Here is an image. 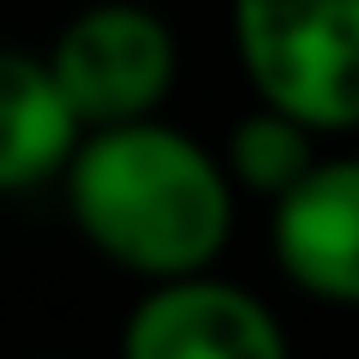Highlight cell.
I'll list each match as a JSON object with an SVG mask.
<instances>
[{
	"mask_svg": "<svg viewBox=\"0 0 359 359\" xmlns=\"http://www.w3.org/2000/svg\"><path fill=\"white\" fill-rule=\"evenodd\" d=\"M132 359H282L287 330L264 294L210 269L144 282L120 323Z\"/></svg>",
	"mask_w": 359,
	"mask_h": 359,
	"instance_id": "cell-4",
	"label": "cell"
},
{
	"mask_svg": "<svg viewBox=\"0 0 359 359\" xmlns=\"http://www.w3.org/2000/svg\"><path fill=\"white\" fill-rule=\"evenodd\" d=\"M269 257L306 299L359 311V156H318L269 204Z\"/></svg>",
	"mask_w": 359,
	"mask_h": 359,
	"instance_id": "cell-5",
	"label": "cell"
},
{
	"mask_svg": "<svg viewBox=\"0 0 359 359\" xmlns=\"http://www.w3.org/2000/svg\"><path fill=\"white\" fill-rule=\"evenodd\" d=\"M84 120L66 102L48 54L0 42V198L60 186Z\"/></svg>",
	"mask_w": 359,
	"mask_h": 359,
	"instance_id": "cell-6",
	"label": "cell"
},
{
	"mask_svg": "<svg viewBox=\"0 0 359 359\" xmlns=\"http://www.w3.org/2000/svg\"><path fill=\"white\" fill-rule=\"evenodd\" d=\"M222 162H228V174H233L240 192L276 204V198H282L287 186H299L306 168L318 162V132H311L306 120L282 114V108L252 102L240 120H233L228 144H222Z\"/></svg>",
	"mask_w": 359,
	"mask_h": 359,
	"instance_id": "cell-7",
	"label": "cell"
},
{
	"mask_svg": "<svg viewBox=\"0 0 359 359\" xmlns=\"http://www.w3.org/2000/svg\"><path fill=\"white\" fill-rule=\"evenodd\" d=\"M48 66L60 78L66 102L90 126L162 114L180 84V36L168 13L144 0H90L54 30Z\"/></svg>",
	"mask_w": 359,
	"mask_h": 359,
	"instance_id": "cell-3",
	"label": "cell"
},
{
	"mask_svg": "<svg viewBox=\"0 0 359 359\" xmlns=\"http://www.w3.org/2000/svg\"><path fill=\"white\" fill-rule=\"evenodd\" d=\"M66 216L102 264L138 282L210 269L233 240V186L228 162L162 114L90 126L60 174Z\"/></svg>",
	"mask_w": 359,
	"mask_h": 359,
	"instance_id": "cell-1",
	"label": "cell"
},
{
	"mask_svg": "<svg viewBox=\"0 0 359 359\" xmlns=\"http://www.w3.org/2000/svg\"><path fill=\"white\" fill-rule=\"evenodd\" d=\"M228 36L252 102L318 138L359 132V0H228Z\"/></svg>",
	"mask_w": 359,
	"mask_h": 359,
	"instance_id": "cell-2",
	"label": "cell"
}]
</instances>
